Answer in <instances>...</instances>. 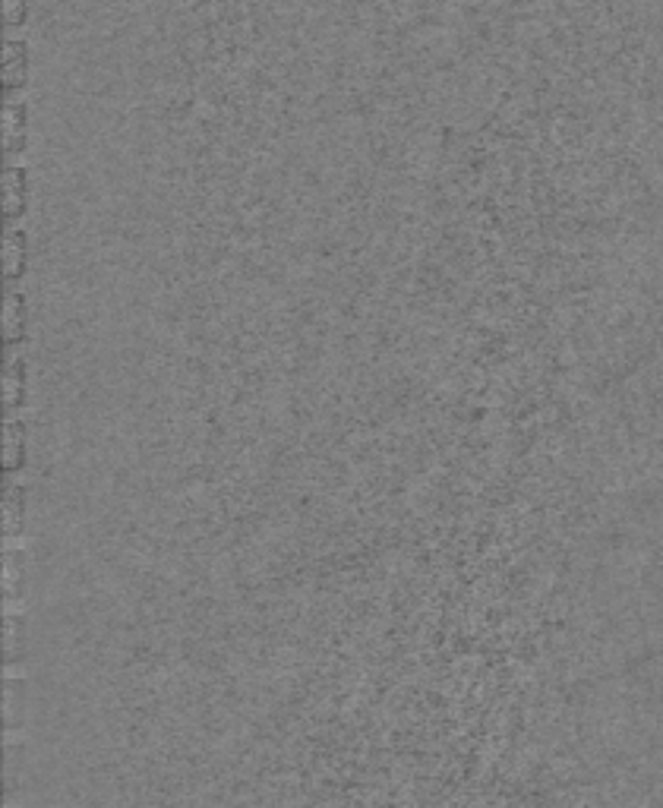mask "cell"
Wrapping results in <instances>:
<instances>
[{
	"label": "cell",
	"instance_id": "cell-6",
	"mask_svg": "<svg viewBox=\"0 0 663 808\" xmlns=\"http://www.w3.org/2000/svg\"><path fill=\"white\" fill-rule=\"evenodd\" d=\"M26 360L13 357L10 367H7V408L10 411H19L26 404Z\"/></svg>",
	"mask_w": 663,
	"mask_h": 808
},
{
	"label": "cell",
	"instance_id": "cell-1",
	"mask_svg": "<svg viewBox=\"0 0 663 808\" xmlns=\"http://www.w3.org/2000/svg\"><path fill=\"white\" fill-rule=\"evenodd\" d=\"M29 83V42L26 38H7L4 45V92H19Z\"/></svg>",
	"mask_w": 663,
	"mask_h": 808
},
{
	"label": "cell",
	"instance_id": "cell-7",
	"mask_svg": "<svg viewBox=\"0 0 663 808\" xmlns=\"http://www.w3.org/2000/svg\"><path fill=\"white\" fill-rule=\"evenodd\" d=\"M23 439H26V423L13 420L7 427V471H16L23 464Z\"/></svg>",
	"mask_w": 663,
	"mask_h": 808
},
{
	"label": "cell",
	"instance_id": "cell-5",
	"mask_svg": "<svg viewBox=\"0 0 663 808\" xmlns=\"http://www.w3.org/2000/svg\"><path fill=\"white\" fill-rule=\"evenodd\" d=\"M4 259H7V278L10 281H19L26 275V266H29V237H26V231H19V228L7 231Z\"/></svg>",
	"mask_w": 663,
	"mask_h": 808
},
{
	"label": "cell",
	"instance_id": "cell-3",
	"mask_svg": "<svg viewBox=\"0 0 663 808\" xmlns=\"http://www.w3.org/2000/svg\"><path fill=\"white\" fill-rule=\"evenodd\" d=\"M29 114L26 105L19 101H10L4 108V143H7V155H23L26 152V139H29Z\"/></svg>",
	"mask_w": 663,
	"mask_h": 808
},
{
	"label": "cell",
	"instance_id": "cell-8",
	"mask_svg": "<svg viewBox=\"0 0 663 808\" xmlns=\"http://www.w3.org/2000/svg\"><path fill=\"white\" fill-rule=\"evenodd\" d=\"M4 13H7V26L19 29V26L26 23L29 4H26V0H4Z\"/></svg>",
	"mask_w": 663,
	"mask_h": 808
},
{
	"label": "cell",
	"instance_id": "cell-2",
	"mask_svg": "<svg viewBox=\"0 0 663 808\" xmlns=\"http://www.w3.org/2000/svg\"><path fill=\"white\" fill-rule=\"evenodd\" d=\"M7 187V218H23L29 206V168L26 165H10L4 174Z\"/></svg>",
	"mask_w": 663,
	"mask_h": 808
},
{
	"label": "cell",
	"instance_id": "cell-4",
	"mask_svg": "<svg viewBox=\"0 0 663 808\" xmlns=\"http://www.w3.org/2000/svg\"><path fill=\"white\" fill-rule=\"evenodd\" d=\"M29 332V316H26V294L10 291L7 297V316H4V338L7 345H23Z\"/></svg>",
	"mask_w": 663,
	"mask_h": 808
}]
</instances>
